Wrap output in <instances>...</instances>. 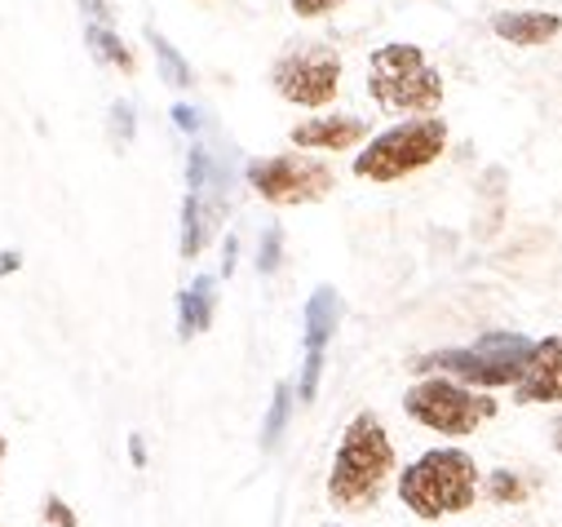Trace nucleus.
<instances>
[{"label": "nucleus", "mask_w": 562, "mask_h": 527, "mask_svg": "<svg viewBox=\"0 0 562 527\" xmlns=\"http://www.w3.org/2000/svg\"><path fill=\"white\" fill-rule=\"evenodd\" d=\"M394 474V444L381 426L376 413H359L350 417V426L341 430L333 470H328V496L341 509H368L385 479Z\"/></svg>", "instance_id": "obj_1"}, {"label": "nucleus", "mask_w": 562, "mask_h": 527, "mask_svg": "<svg viewBox=\"0 0 562 527\" xmlns=\"http://www.w3.org/2000/svg\"><path fill=\"white\" fill-rule=\"evenodd\" d=\"M368 138V120L359 115H315L293 128L297 152H350Z\"/></svg>", "instance_id": "obj_10"}, {"label": "nucleus", "mask_w": 562, "mask_h": 527, "mask_svg": "<svg viewBox=\"0 0 562 527\" xmlns=\"http://www.w3.org/2000/svg\"><path fill=\"white\" fill-rule=\"evenodd\" d=\"M341 5H350V0H293V14L297 19H328Z\"/></svg>", "instance_id": "obj_21"}, {"label": "nucleus", "mask_w": 562, "mask_h": 527, "mask_svg": "<svg viewBox=\"0 0 562 527\" xmlns=\"http://www.w3.org/2000/svg\"><path fill=\"white\" fill-rule=\"evenodd\" d=\"M45 518H49L54 527H76V514H71V505H63L58 496H45Z\"/></svg>", "instance_id": "obj_23"}, {"label": "nucleus", "mask_w": 562, "mask_h": 527, "mask_svg": "<svg viewBox=\"0 0 562 527\" xmlns=\"http://www.w3.org/2000/svg\"><path fill=\"white\" fill-rule=\"evenodd\" d=\"M133 128H137V124H133V106H128V102H115V106H111V134H115L120 147L133 143Z\"/></svg>", "instance_id": "obj_20"}, {"label": "nucleus", "mask_w": 562, "mask_h": 527, "mask_svg": "<svg viewBox=\"0 0 562 527\" xmlns=\"http://www.w3.org/2000/svg\"><path fill=\"white\" fill-rule=\"evenodd\" d=\"M85 45H89V54H93L102 67H115V71H124V76L137 71L133 49L124 45V36H120L111 23H85Z\"/></svg>", "instance_id": "obj_14"}, {"label": "nucleus", "mask_w": 562, "mask_h": 527, "mask_svg": "<svg viewBox=\"0 0 562 527\" xmlns=\"http://www.w3.org/2000/svg\"><path fill=\"white\" fill-rule=\"evenodd\" d=\"M289 408H293V390L279 381L274 385V400H270V413H266V426H261V448H274L279 444V435H284V426H289Z\"/></svg>", "instance_id": "obj_16"}, {"label": "nucleus", "mask_w": 562, "mask_h": 527, "mask_svg": "<svg viewBox=\"0 0 562 527\" xmlns=\"http://www.w3.org/2000/svg\"><path fill=\"white\" fill-rule=\"evenodd\" d=\"M448 152V124L439 115H416L403 120L385 134H376L359 156H355V178L363 182H398L416 169L435 165Z\"/></svg>", "instance_id": "obj_4"}, {"label": "nucleus", "mask_w": 562, "mask_h": 527, "mask_svg": "<svg viewBox=\"0 0 562 527\" xmlns=\"http://www.w3.org/2000/svg\"><path fill=\"white\" fill-rule=\"evenodd\" d=\"M531 337L522 333H483L474 346H452V350H435L426 359H412V368H435L448 372L465 385H514L531 359Z\"/></svg>", "instance_id": "obj_6"}, {"label": "nucleus", "mask_w": 562, "mask_h": 527, "mask_svg": "<svg viewBox=\"0 0 562 527\" xmlns=\"http://www.w3.org/2000/svg\"><path fill=\"white\" fill-rule=\"evenodd\" d=\"M492 32L505 45L536 49V45H549L562 32V19L549 14V10H501V14H492Z\"/></svg>", "instance_id": "obj_11"}, {"label": "nucleus", "mask_w": 562, "mask_h": 527, "mask_svg": "<svg viewBox=\"0 0 562 527\" xmlns=\"http://www.w3.org/2000/svg\"><path fill=\"white\" fill-rule=\"evenodd\" d=\"M5 452H10V444H5V435H0V461H5Z\"/></svg>", "instance_id": "obj_29"}, {"label": "nucleus", "mask_w": 562, "mask_h": 527, "mask_svg": "<svg viewBox=\"0 0 562 527\" xmlns=\"http://www.w3.org/2000/svg\"><path fill=\"white\" fill-rule=\"evenodd\" d=\"M279 248H284V231H279V226H266V235H261V253H257V271H261V276H270V271L279 267Z\"/></svg>", "instance_id": "obj_18"}, {"label": "nucleus", "mask_w": 562, "mask_h": 527, "mask_svg": "<svg viewBox=\"0 0 562 527\" xmlns=\"http://www.w3.org/2000/svg\"><path fill=\"white\" fill-rule=\"evenodd\" d=\"M368 93L381 111H412V115H439L443 106V76L426 58L420 45L394 41L372 49L368 58Z\"/></svg>", "instance_id": "obj_3"}, {"label": "nucleus", "mask_w": 562, "mask_h": 527, "mask_svg": "<svg viewBox=\"0 0 562 527\" xmlns=\"http://www.w3.org/2000/svg\"><path fill=\"white\" fill-rule=\"evenodd\" d=\"M319 377H324V350H306V368H302V381H297L302 404H315V394H319Z\"/></svg>", "instance_id": "obj_17"}, {"label": "nucleus", "mask_w": 562, "mask_h": 527, "mask_svg": "<svg viewBox=\"0 0 562 527\" xmlns=\"http://www.w3.org/2000/svg\"><path fill=\"white\" fill-rule=\"evenodd\" d=\"M487 492H492V501H501V505L522 501V483H518L509 470H496V474H492V483H487Z\"/></svg>", "instance_id": "obj_19"}, {"label": "nucleus", "mask_w": 562, "mask_h": 527, "mask_svg": "<svg viewBox=\"0 0 562 527\" xmlns=\"http://www.w3.org/2000/svg\"><path fill=\"white\" fill-rule=\"evenodd\" d=\"M213 306H217V280L200 276L178 293V333L182 337H200L213 324Z\"/></svg>", "instance_id": "obj_12"}, {"label": "nucleus", "mask_w": 562, "mask_h": 527, "mask_svg": "<svg viewBox=\"0 0 562 527\" xmlns=\"http://www.w3.org/2000/svg\"><path fill=\"white\" fill-rule=\"evenodd\" d=\"M337 319H341V298L337 289H315L311 302H306V350H324L337 333Z\"/></svg>", "instance_id": "obj_13"}, {"label": "nucleus", "mask_w": 562, "mask_h": 527, "mask_svg": "<svg viewBox=\"0 0 562 527\" xmlns=\"http://www.w3.org/2000/svg\"><path fill=\"white\" fill-rule=\"evenodd\" d=\"M85 10V23H115V0H76Z\"/></svg>", "instance_id": "obj_22"}, {"label": "nucleus", "mask_w": 562, "mask_h": 527, "mask_svg": "<svg viewBox=\"0 0 562 527\" xmlns=\"http://www.w3.org/2000/svg\"><path fill=\"white\" fill-rule=\"evenodd\" d=\"M274 93L293 106H328L341 89V54L324 41H293L270 67Z\"/></svg>", "instance_id": "obj_7"}, {"label": "nucleus", "mask_w": 562, "mask_h": 527, "mask_svg": "<svg viewBox=\"0 0 562 527\" xmlns=\"http://www.w3.org/2000/svg\"><path fill=\"white\" fill-rule=\"evenodd\" d=\"M173 124L182 128V134H195V128H200V111L187 106V102H178V106H173Z\"/></svg>", "instance_id": "obj_24"}, {"label": "nucleus", "mask_w": 562, "mask_h": 527, "mask_svg": "<svg viewBox=\"0 0 562 527\" xmlns=\"http://www.w3.org/2000/svg\"><path fill=\"white\" fill-rule=\"evenodd\" d=\"M235 253H239V239H235V235H226V261H222V276H231V271H235Z\"/></svg>", "instance_id": "obj_26"}, {"label": "nucleus", "mask_w": 562, "mask_h": 527, "mask_svg": "<svg viewBox=\"0 0 562 527\" xmlns=\"http://www.w3.org/2000/svg\"><path fill=\"white\" fill-rule=\"evenodd\" d=\"M248 187L266 200V204H279V209H289V204H311V200H324L337 178L324 160L306 156V152H284V156H261V160H248L244 169Z\"/></svg>", "instance_id": "obj_8"}, {"label": "nucleus", "mask_w": 562, "mask_h": 527, "mask_svg": "<svg viewBox=\"0 0 562 527\" xmlns=\"http://www.w3.org/2000/svg\"><path fill=\"white\" fill-rule=\"evenodd\" d=\"M514 404H562V337L531 346V359L514 381Z\"/></svg>", "instance_id": "obj_9"}, {"label": "nucleus", "mask_w": 562, "mask_h": 527, "mask_svg": "<svg viewBox=\"0 0 562 527\" xmlns=\"http://www.w3.org/2000/svg\"><path fill=\"white\" fill-rule=\"evenodd\" d=\"M553 448H558V452H562V417H558V422H553Z\"/></svg>", "instance_id": "obj_28"}, {"label": "nucleus", "mask_w": 562, "mask_h": 527, "mask_svg": "<svg viewBox=\"0 0 562 527\" xmlns=\"http://www.w3.org/2000/svg\"><path fill=\"white\" fill-rule=\"evenodd\" d=\"M398 501L416 518H448L479 501V466L461 448H435L398 474Z\"/></svg>", "instance_id": "obj_2"}, {"label": "nucleus", "mask_w": 562, "mask_h": 527, "mask_svg": "<svg viewBox=\"0 0 562 527\" xmlns=\"http://www.w3.org/2000/svg\"><path fill=\"white\" fill-rule=\"evenodd\" d=\"M128 457H133V466H147V448H143V439H128Z\"/></svg>", "instance_id": "obj_27"}, {"label": "nucleus", "mask_w": 562, "mask_h": 527, "mask_svg": "<svg viewBox=\"0 0 562 527\" xmlns=\"http://www.w3.org/2000/svg\"><path fill=\"white\" fill-rule=\"evenodd\" d=\"M23 267V257L14 253V248H5V253H0V276H14Z\"/></svg>", "instance_id": "obj_25"}, {"label": "nucleus", "mask_w": 562, "mask_h": 527, "mask_svg": "<svg viewBox=\"0 0 562 527\" xmlns=\"http://www.w3.org/2000/svg\"><path fill=\"white\" fill-rule=\"evenodd\" d=\"M403 413L426 426L435 435H474L483 422L496 417V400L457 377H430V381H416L407 394H403Z\"/></svg>", "instance_id": "obj_5"}, {"label": "nucleus", "mask_w": 562, "mask_h": 527, "mask_svg": "<svg viewBox=\"0 0 562 527\" xmlns=\"http://www.w3.org/2000/svg\"><path fill=\"white\" fill-rule=\"evenodd\" d=\"M147 41H151V54H156V67H160V80H169L173 89H191L195 85V76H191V63L160 36V32H147Z\"/></svg>", "instance_id": "obj_15"}]
</instances>
